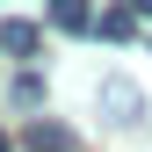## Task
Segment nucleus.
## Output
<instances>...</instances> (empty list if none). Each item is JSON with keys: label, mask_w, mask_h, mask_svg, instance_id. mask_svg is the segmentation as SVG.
I'll return each instance as SVG.
<instances>
[{"label": "nucleus", "mask_w": 152, "mask_h": 152, "mask_svg": "<svg viewBox=\"0 0 152 152\" xmlns=\"http://www.w3.org/2000/svg\"><path fill=\"white\" fill-rule=\"evenodd\" d=\"M22 145H29V152H72V130H65V123H44V116H36V123L22 130Z\"/></svg>", "instance_id": "obj_3"}, {"label": "nucleus", "mask_w": 152, "mask_h": 152, "mask_svg": "<svg viewBox=\"0 0 152 152\" xmlns=\"http://www.w3.org/2000/svg\"><path fill=\"white\" fill-rule=\"evenodd\" d=\"M0 152H15V138H7V130H0Z\"/></svg>", "instance_id": "obj_8"}, {"label": "nucleus", "mask_w": 152, "mask_h": 152, "mask_svg": "<svg viewBox=\"0 0 152 152\" xmlns=\"http://www.w3.org/2000/svg\"><path fill=\"white\" fill-rule=\"evenodd\" d=\"M102 109H109V123H138V87H130V80H102Z\"/></svg>", "instance_id": "obj_1"}, {"label": "nucleus", "mask_w": 152, "mask_h": 152, "mask_svg": "<svg viewBox=\"0 0 152 152\" xmlns=\"http://www.w3.org/2000/svg\"><path fill=\"white\" fill-rule=\"evenodd\" d=\"M51 29L87 36V29H94V7H87V0H51Z\"/></svg>", "instance_id": "obj_2"}, {"label": "nucleus", "mask_w": 152, "mask_h": 152, "mask_svg": "<svg viewBox=\"0 0 152 152\" xmlns=\"http://www.w3.org/2000/svg\"><path fill=\"white\" fill-rule=\"evenodd\" d=\"M94 29H102L109 44H123V36L138 29V15H130V7H102V22H94Z\"/></svg>", "instance_id": "obj_5"}, {"label": "nucleus", "mask_w": 152, "mask_h": 152, "mask_svg": "<svg viewBox=\"0 0 152 152\" xmlns=\"http://www.w3.org/2000/svg\"><path fill=\"white\" fill-rule=\"evenodd\" d=\"M36 44H44V29H36V22H0V51H7V58H29Z\"/></svg>", "instance_id": "obj_4"}, {"label": "nucleus", "mask_w": 152, "mask_h": 152, "mask_svg": "<svg viewBox=\"0 0 152 152\" xmlns=\"http://www.w3.org/2000/svg\"><path fill=\"white\" fill-rule=\"evenodd\" d=\"M36 102H44V80L22 72V80H15V109H36Z\"/></svg>", "instance_id": "obj_6"}, {"label": "nucleus", "mask_w": 152, "mask_h": 152, "mask_svg": "<svg viewBox=\"0 0 152 152\" xmlns=\"http://www.w3.org/2000/svg\"><path fill=\"white\" fill-rule=\"evenodd\" d=\"M130 15H145V22H152V0H130Z\"/></svg>", "instance_id": "obj_7"}]
</instances>
